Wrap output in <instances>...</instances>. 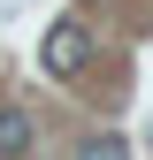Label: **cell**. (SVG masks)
Wrapping results in <instances>:
<instances>
[{"instance_id": "1", "label": "cell", "mask_w": 153, "mask_h": 160, "mask_svg": "<svg viewBox=\"0 0 153 160\" xmlns=\"http://www.w3.org/2000/svg\"><path fill=\"white\" fill-rule=\"evenodd\" d=\"M84 61H92V38H84V23H76V15H61V23L38 38V69H46V76H76Z\"/></svg>"}, {"instance_id": "2", "label": "cell", "mask_w": 153, "mask_h": 160, "mask_svg": "<svg viewBox=\"0 0 153 160\" xmlns=\"http://www.w3.org/2000/svg\"><path fill=\"white\" fill-rule=\"evenodd\" d=\"M31 137H38V130H31V114H23V107H0V160H23V152H31Z\"/></svg>"}, {"instance_id": "3", "label": "cell", "mask_w": 153, "mask_h": 160, "mask_svg": "<svg viewBox=\"0 0 153 160\" xmlns=\"http://www.w3.org/2000/svg\"><path fill=\"white\" fill-rule=\"evenodd\" d=\"M76 160H130V145H123V137H92Z\"/></svg>"}]
</instances>
